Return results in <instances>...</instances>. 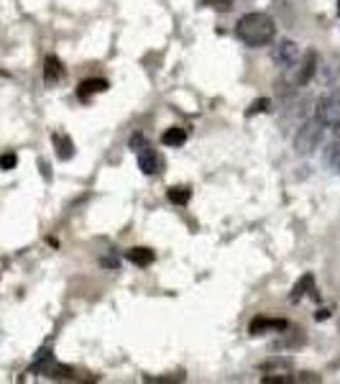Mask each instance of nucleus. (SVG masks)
Here are the masks:
<instances>
[{
	"label": "nucleus",
	"instance_id": "a211bd4d",
	"mask_svg": "<svg viewBox=\"0 0 340 384\" xmlns=\"http://www.w3.org/2000/svg\"><path fill=\"white\" fill-rule=\"evenodd\" d=\"M167 198H169V203H174V205H187L190 198H192V192L187 190V187H169Z\"/></svg>",
	"mask_w": 340,
	"mask_h": 384
},
{
	"label": "nucleus",
	"instance_id": "412c9836",
	"mask_svg": "<svg viewBox=\"0 0 340 384\" xmlns=\"http://www.w3.org/2000/svg\"><path fill=\"white\" fill-rule=\"evenodd\" d=\"M263 110H269V100H266V97H261V100H256L253 102V105H251L248 110H246V115H256V113H263Z\"/></svg>",
	"mask_w": 340,
	"mask_h": 384
},
{
	"label": "nucleus",
	"instance_id": "f3484780",
	"mask_svg": "<svg viewBox=\"0 0 340 384\" xmlns=\"http://www.w3.org/2000/svg\"><path fill=\"white\" fill-rule=\"evenodd\" d=\"M261 371H274V374H287L292 371V358H269V361H263Z\"/></svg>",
	"mask_w": 340,
	"mask_h": 384
},
{
	"label": "nucleus",
	"instance_id": "b1692460",
	"mask_svg": "<svg viewBox=\"0 0 340 384\" xmlns=\"http://www.w3.org/2000/svg\"><path fill=\"white\" fill-rule=\"evenodd\" d=\"M327 318H330L327 310H317V313H314V320H327Z\"/></svg>",
	"mask_w": 340,
	"mask_h": 384
},
{
	"label": "nucleus",
	"instance_id": "f8f14e48",
	"mask_svg": "<svg viewBox=\"0 0 340 384\" xmlns=\"http://www.w3.org/2000/svg\"><path fill=\"white\" fill-rule=\"evenodd\" d=\"M105 90H108V80H84V82L77 87V95L82 97V100H87L90 95L105 92Z\"/></svg>",
	"mask_w": 340,
	"mask_h": 384
},
{
	"label": "nucleus",
	"instance_id": "f257e3e1",
	"mask_svg": "<svg viewBox=\"0 0 340 384\" xmlns=\"http://www.w3.org/2000/svg\"><path fill=\"white\" fill-rule=\"evenodd\" d=\"M236 36L246 46H266L276 36V23L266 13H246L236 23Z\"/></svg>",
	"mask_w": 340,
	"mask_h": 384
},
{
	"label": "nucleus",
	"instance_id": "aec40b11",
	"mask_svg": "<svg viewBox=\"0 0 340 384\" xmlns=\"http://www.w3.org/2000/svg\"><path fill=\"white\" fill-rule=\"evenodd\" d=\"M16 164H18V156H16L13 151H8L0 156V169H13Z\"/></svg>",
	"mask_w": 340,
	"mask_h": 384
},
{
	"label": "nucleus",
	"instance_id": "0eeeda50",
	"mask_svg": "<svg viewBox=\"0 0 340 384\" xmlns=\"http://www.w3.org/2000/svg\"><path fill=\"white\" fill-rule=\"evenodd\" d=\"M307 292L312 294V300H320V294H317V289H314V277L312 274H305L295 284V289H292V302L302 300V297H305Z\"/></svg>",
	"mask_w": 340,
	"mask_h": 384
},
{
	"label": "nucleus",
	"instance_id": "20e7f679",
	"mask_svg": "<svg viewBox=\"0 0 340 384\" xmlns=\"http://www.w3.org/2000/svg\"><path fill=\"white\" fill-rule=\"evenodd\" d=\"M314 118L325 128H340V92H330V95L320 97Z\"/></svg>",
	"mask_w": 340,
	"mask_h": 384
},
{
	"label": "nucleus",
	"instance_id": "4468645a",
	"mask_svg": "<svg viewBox=\"0 0 340 384\" xmlns=\"http://www.w3.org/2000/svg\"><path fill=\"white\" fill-rule=\"evenodd\" d=\"M41 377H49V379H75V371L70 366L59 364V361H49L44 371H41Z\"/></svg>",
	"mask_w": 340,
	"mask_h": 384
},
{
	"label": "nucleus",
	"instance_id": "4be33fe9",
	"mask_svg": "<svg viewBox=\"0 0 340 384\" xmlns=\"http://www.w3.org/2000/svg\"><path fill=\"white\" fill-rule=\"evenodd\" d=\"M182 374H177V377H146V382H161V384H169V382H182Z\"/></svg>",
	"mask_w": 340,
	"mask_h": 384
},
{
	"label": "nucleus",
	"instance_id": "ddd939ff",
	"mask_svg": "<svg viewBox=\"0 0 340 384\" xmlns=\"http://www.w3.org/2000/svg\"><path fill=\"white\" fill-rule=\"evenodd\" d=\"M187 141V131L185 128H180V126H174V128H167V131H164V134H161V144H164V146H182V144H185Z\"/></svg>",
	"mask_w": 340,
	"mask_h": 384
},
{
	"label": "nucleus",
	"instance_id": "9d476101",
	"mask_svg": "<svg viewBox=\"0 0 340 384\" xmlns=\"http://www.w3.org/2000/svg\"><path fill=\"white\" fill-rule=\"evenodd\" d=\"M52 141H54V149H57V156L62 161H67V159H72V156H75V144H72L70 136L52 134Z\"/></svg>",
	"mask_w": 340,
	"mask_h": 384
},
{
	"label": "nucleus",
	"instance_id": "6ab92c4d",
	"mask_svg": "<svg viewBox=\"0 0 340 384\" xmlns=\"http://www.w3.org/2000/svg\"><path fill=\"white\" fill-rule=\"evenodd\" d=\"M205 6L212 8V11L228 13V11L233 8V0H205Z\"/></svg>",
	"mask_w": 340,
	"mask_h": 384
},
{
	"label": "nucleus",
	"instance_id": "1a4fd4ad",
	"mask_svg": "<svg viewBox=\"0 0 340 384\" xmlns=\"http://www.w3.org/2000/svg\"><path fill=\"white\" fill-rule=\"evenodd\" d=\"M65 77V67H62V62H59L54 54H49V57L44 59V80L49 85H54V82H59Z\"/></svg>",
	"mask_w": 340,
	"mask_h": 384
},
{
	"label": "nucleus",
	"instance_id": "7ed1b4c3",
	"mask_svg": "<svg viewBox=\"0 0 340 384\" xmlns=\"http://www.w3.org/2000/svg\"><path fill=\"white\" fill-rule=\"evenodd\" d=\"M322 123L317 121V118H312V121L302 123V128L297 131L295 136V149L300 154H312L314 149H317V144H320V136H322Z\"/></svg>",
	"mask_w": 340,
	"mask_h": 384
},
{
	"label": "nucleus",
	"instance_id": "423d86ee",
	"mask_svg": "<svg viewBox=\"0 0 340 384\" xmlns=\"http://www.w3.org/2000/svg\"><path fill=\"white\" fill-rule=\"evenodd\" d=\"M289 323L287 320H271V318H256V320H251V336H263L266 331H287Z\"/></svg>",
	"mask_w": 340,
	"mask_h": 384
},
{
	"label": "nucleus",
	"instance_id": "dca6fc26",
	"mask_svg": "<svg viewBox=\"0 0 340 384\" xmlns=\"http://www.w3.org/2000/svg\"><path fill=\"white\" fill-rule=\"evenodd\" d=\"M325 164L330 172L340 174V141H333V144H327L325 149Z\"/></svg>",
	"mask_w": 340,
	"mask_h": 384
},
{
	"label": "nucleus",
	"instance_id": "39448f33",
	"mask_svg": "<svg viewBox=\"0 0 340 384\" xmlns=\"http://www.w3.org/2000/svg\"><path fill=\"white\" fill-rule=\"evenodd\" d=\"M271 59H274L282 70H292V67L300 62V46H297L295 41L284 38V41H279V46H274V51H271Z\"/></svg>",
	"mask_w": 340,
	"mask_h": 384
},
{
	"label": "nucleus",
	"instance_id": "9b49d317",
	"mask_svg": "<svg viewBox=\"0 0 340 384\" xmlns=\"http://www.w3.org/2000/svg\"><path fill=\"white\" fill-rule=\"evenodd\" d=\"M128 262H133L136 267H151V264H154V251L151 249H146V246H136V249H131L128 254Z\"/></svg>",
	"mask_w": 340,
	"mask_h": 384
},
{
	"label": "nucleus",
	"instance_id": "f03ea898",
	"mask_svg": "<svg viewBox=\"0 0 340 384\" xmlns=\"http://www.w3.org/2000/svg\"><path fill=\"white\" fill-rule=\"evenodd\" d=\"M131 149H133L136 159H138V166H141L143 174H156L159 172V159H156V151L151 149V144L146 141L143 134H133L131 136Z\"/></svg>",
	"mask_w": 340,
	"mask_h": 384
},
{
	"label": "nucleus",
	"instance_id": "393cba45",
	"mask_svg": "<svg viewBox=\"0 0 340 384\" xmlns=\"http://www.w3.org/2000/svg\"><path fill=\"white\" fill-rule=\"evenodd\" d=\"M338 16H340V0H338Z\"/></svg>",
	"mask_w": 340,
	"mask_h": 384
},
{
	"label": "nucleus",
	"instance_id": "5701e85b",
	"mask_svg": "<svg viewBox=\"0 0 340 384\" xmlns=\"http://www.w3.org/2000/svg\"><path fill=\"white\" fill-rule=\"evenodd\" d=\"M297 382H320V377H314V374H300Z\"/></svg>",
	"mask_w": 340,
	"mask_h": 384
},
{
	"label": "nucleus",
	"instance_id": "6e6552de",
	"mask_svg": "<svg viewBox=\"0 0 340 384\" xmlns=\"http://www.w3.org/2000/svg\"><path fill=\"white\" fill-rule=\"evenodd\" d=\"M317 72V51H307L305 62L300 64V75H297V85H307L312 75Z\"/></svg>",
	"mask_w": 340,
	"mask_h": 384
},
{
	"label": "nucleus",
	"instance_id": "2eb2a0df",
	"mask_svg": "<svg viewBox=\"0 0 340 384\" xmlns=\"http://www.w3.org/2000/svg\"><path fill=\"white\" fill-rule=\"evenodd\" d=\"M49 361H54V353H52V348L49 346H44V348H39L36 351V356H33V364H31V374H41V371L49 366Z\"/></svg>",
	"mask_w": 340,
	"mask_h": 384
}]
</instances>
